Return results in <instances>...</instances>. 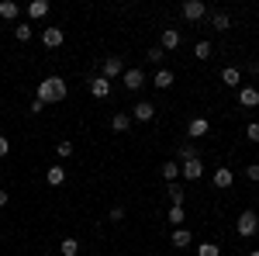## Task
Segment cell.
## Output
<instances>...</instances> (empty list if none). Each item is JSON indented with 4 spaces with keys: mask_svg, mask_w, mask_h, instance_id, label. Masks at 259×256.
Segmentation results:
<instances>
[{
    "mask_svg": "<svg viewBox=\"0 0 259 256\" xmlns=\"http://www.w3.org/2000/svg\"><path fill=\"white\" fill-rule=\"evenodd\" d=\"M59 253H62V256H76V253H80V242H76L73 236H66V239L59 242Z\"/></svg>",
    "mask_w": 259,
    "mask_h": 256,
    "instance_id": "ffe728a7",
    "label": "cell"
},
{
    "mask_svg": "<svg viewBox=\"0 0 259 256\" xmlns=\"http://www.w3.org/2000/svg\"><path fill=\"white\" fill-rule=\"evenodd\" d=\"M239 104L242 107H259V87H239Z\"/></svg>",
    "mask_w": 259,
    "mask_h": 256,
    "instance_id": "8fae6325",
    "label": "cell"
},
{
    "mask_svg": "<svg viewBox=\"0 0 259 256\" xmlns=\"http://www.w3.org/2000/svg\"><path fill=\"white\" fill-rule=\"evenodd\" d=\"M132 118H135V121H152V118H156V104H149V100H139V104L132 107Z\"/></svg>",
    "mask_w": 259,
    "mask_h": 256,
    "instance_id": "9c48e42d",
    "label": "cell"
},
{
    "mask_svg": "<svg viewBox=\"0 0 259 256\" xmlns=\"http://www.w3.org/2000/svg\"><path fill=\"white\" fill-rule=\"evenodd\" d=\"M228 24H232V18H228L225 11H218V14H211V28H218V31H225Z\"/></svg>",
    "mask_w": 259,
    "mask_h": 256,
    "instance_id": "603a6c76",
    "label": "cell"
},
{
    "mask_svg": "<svg viewBox=\"0 0 259 256\" xmlns=\"http://www.w3.org/2000/svg\"><path fill=\"white\" fill-rule=\"evenodd\" d=\"M235 232H239V236H245V239L256 236V232H259V215H256V211H242L239 222H235Z\"/></svg>",
    "mask_w": 259,
    "mask_h": 256,
    "instance_id": "7a4b0ae2",
    "label": "cell"
},
{
    "mask_svg": "<svg viewBox=\"0 0 259 256\" xmlns=\"http://www.w3.org/2000/svg\"><path fill=\"white\" fill-rule=\"evenodd\" d=\"M18 14H21V7L14 4V0H4V4H0V18L4 21H14Z\"/></svg>",
    "mask_w": 259,
    "mask_h": 256,
    "instance_id": "d6986e66",
    "label": "cell"
},
{
    "mask_svg": "<svg viewBox=\"0 0 259 256\" xmlns=\"http://www.w3.org/2000/svg\"><path fill=\"white\" fill-rule=\"evenodd\" d=\"M7 153H11V138H4V135H0V159L7 156Z\"/></svg>",
    "mask_w": 259,
    "mask_h": 256,
    "instance_id": "e575fe53",
    "label": "cell"
},
{
    "mask_svg": "<svg viewBox=\"0 0 259 256\" xmlns=\"http://www.w3.org/2000/svg\"><path fill=\"white\" fill-rule=\"evenodd\" d=\"M183 218H187V211H183V208H177V204H173V208L166 211V222H169V225H180Z\"/></svg>",
    "mask_w": 259,
    "mask_h": 256,
    "instance_id": "4316f807",
    "label": "cell"
},
{
    "mask_svg": "<svg viewBox=\"0 0 259 256\" xmlns=\"http://www.w3.org/2000/svg\"><path fill=\"white\" fill-rule=\"evenodd\" d=\"M41 111H45V104H41V100L35 97V100H31V115H41Z\"/></svg>",
    "mask_w": 259,
    "mask_h": 256,
    "instance_id": "d590c367",
    "label": "cell"
},
{
    "mask_svg": "<svg viewBox=\"0 0 259 256\" xmlns=\"http://www.w3.org/2000/svg\"><path fill=\"white\" fill-rule=\"evenodd\" d=\"M245 177L252 180V184H259V163H249V166H245Z\"/></svg>",
    "mask_w": 259,
    "mask_h": 256,
    "instance_id": "d6a6232c",
    "label": "cell"
},
{
    "mask_svg": "<svg viewBox=\"0 0 259 256\" xmlns=\"http://www.w3.org/2000/svg\"><path fill=\"white\" fill-rule=\"evenodd\" d=\"M211 184H214V187H218V191H228V187H232V184H235V173H232V170H228V166H218V170H214V173H211Z\"/></svg>",
    "mask_w": 259,
    "mask_h": 256,
    "instance_id": "8992f818",
    "label": "cell"
},
{
    "mask_svg": "<svg viewBox=\"0 0 259 256\" xmlns=\"http://www.w3.org/2000/svg\"><path fill=\"white\" fill-rule=\"evenodd\" d=\"M211 52H214L211 42H197V45H194V56H197V59H211Z\"/></svg>",
    "mask_w": 259,
    "mask_h": 256,
    "instance_id": "83f0119b",
    "label": "cell"
},
{
    "mask_svg": "<svg viewBox=\"0 0 259 256\" xmlns=\"http://www.w3.org/2000/svg\"><path fill=\"white\" fill-rule=\"evenodd\" d=\"M211 132V121L207 118H190V125H187V135L190 138H204Z\"/></svg>",
    "mask_w": 259,
    "mask_h": 256,
    "instance_id": "30bf717a",
    "label": "cell"
},
{
    "mask_svg": "<svg viewBox=\"0 0 259 256\" xmlns=\"http://www.w3.org/2000/svg\"><path fill=\"white\" fill-rule=\"evenodd\" d=\"M45 184H49V187H62V184H66V170H62V166H49V170H45Z\"/></svg>",
    "mask_w": 259,
    "mask_h": 256,
    "instance_id": "5bb4252c",
    "label": "cell"
},
{
    "mask_svg": "<svg viewBox=\"0 0 259 256\" xmlns=\"http://www.w3.org/2000/svg\"><path fill=\"white\" fill-rule=\"evenodd\" d=\"M107 218H111V222H124V208H121V204H118V208H111V215H107Z\"/></svg>",
    "mask_w": 259,
    "mask_h": 256,
    "instance_id": "836d02e7",
    "label": "cell"
},
{
    "mask_svg": "<svg viewBox=\"0 0 259 256\" xmlns=\"http://www.w3.org/2000/svg\"><path fill=\"white\" fill-rule=\"evenodd\" d=\"M177 156H180V163H187V159H197V149H194L190 142H183V145L177 149Z\"/></svg>",
    "mask_w": 259,
    "mask_h": 256,
    "instance_id": "484cf974",
    "label": "cell"
},
{
    "mask_svg": "<svg viewBox=\"0 0 259 256\" xmlns=\"http://www.w3.org/2000/svg\"><path fill=\"white\" fill-rule=\"evenodd\" d=\"M62 42H66V31H62V28H56V24L41 31V45H45V49H59Z\"/></svg>",
    "mask_w": 259,
    "mask_h": 256,
    "instance_id": "5b68a950",
    "label": "cell"
},
{
    "mask_svg": "<svg viewBox=\"0 0 259 256\" xmlns=\"http://www.w3.org/2000/svg\"><path fill=\"white\" fill-rule=\"evenodd\" d=\"M124 87H128V90H142V87H145V73H142V69H124Z\"/></svg>",
    "mask_w": 259,
    "mask_h": 256,
    "instance_id": "7c38bea8",
    "label": "cell"
},
{
    "mask_svg": "<svg viewBox=\"0 0 259 256\" xmlns=\"http://www.w3.org/2000/svg\"><path fill=\"white\" fill-rule=\"evenodd\" d=\"M56 153H59V159H69V156H73V142H66V138H62L59 145H56Z\"/></svg>",
    "mask_w": 259,
    "mask_h": 256,
    "instance_id": "f546056e",
    "label": "cell"
},
{
    "mask_svg": "<svg viewBox=\"0 0 259 256\" xmlns=\"http://www.w3.org/2000/svg\"><path fill=\"white\" fill-rule=\"evenodd\" d=\"M7 201H11V194H7V191H0V208H4Z\"/></svg>",
    "mask_w": 259,
    "mask_h": 256,
    "instance_id": "8d00e7d4",
    "label": "cell"
},
{
    "mask_svg": "<svg viewBox=\"0 0 259 256\" xmlns=\"http://www.w3.org/2000/svg\"><path fill=\"white\" fill-rule=\"evenodd\" d=\"M169 201H173L177 208H183V201H187V194H183V187H180V184H169Z\"/></svg>",
    "mask_w": 259,
    "mask_h": 256,
    "instance_id": "cb8c5ba5",
    "label": "cell"
},
{
    "mask_svg": "<svg viewBox=\"0 0 259 256\" xmlns=\"http://www.w3.org/2000/svg\"><path fill=\"white\" fill-rule=\"evenodd\" d=\"M180 42H183V35H180L177 28H162V39H159V49H162V52L180 49Z\"/></svg>",
    "mask_w": 259,
    "mask_h": 256,
    "instance_id": "52a82bcc",
    "label": "cell"
},
{
    "mask_svg": "<svg viewBox=\"0 0 259 256\" xmlns=\"http://www.w3.org/2000/svg\"><path fill=\"white\" fill-rule=\"evenodd\" d=\"M221 83H225V87H242V73L235 66H225V69H221Z\"/></svg>",
    "mask_w": 259,
    "mask_h": 256,
    "instance_id": "2e32d148",
    "label": "cell"
},
{
    "mask_svg": "<svg viewBox=\"0 0 259 256\" xmlns=\"http://www.w3.org/2000/svg\"><path fill=\"white\" fill-rule=\"evenodd\" d=\"M90 94H94L97 100H104L107 94H111V80H104V77H94V80H90Z\"/></svg>",
    "mask_w": 259,
    "mask_h": 256,
    "instance_id": "4fadbf2b",
    "label": "cell"
},
{
    "mask_svg": "<svg viewBox=\"0 0 259 256\" xmlns=\"http://www.w3.org/2000/svg\"><path fill=\"white\" fill-rule=\"evenodd\" d=\"M245 138H249V142H259V121H249V128H245Z\"/></svg>",
    "mask_w": 259,
    "mask_h": 256,
    "instance_id": "4dcf8cb0",
    "label": "cell"
},
{
    "mask_svg": "<svg viewBox=\"0 0 259 256\" xmlns=\"http://www.w3.org/2000/svg\"><path fill=\"white\" fill-rule=\"evenodd\" d=\"M100 77H104V80H118V77H124V62H121L118 56H107V59H104V66H100Z\"/></svg>",
    "mask_w": 259,
    "mask_h": 256,
    "instance_id": "277c9868",
    "label": "cell"
},
{
    "mask_svg": "<svg viewBox=\"0 0 259 256\" xmlns=\"http://www.w3.org/2000/svg\"><path fill=\"white\" fill-rule=\"evenodd\" d=\"M197 256H221V246H218V242H200Z\"/></svg>",
    "mask_w": 259,
    "mask_h": 256,
    "instance_id": "d4e9b609",
    "label": "cell"
},
{
    "mask_svg": "<svg viewBox=\"0 0 259 256\" xmlns=\"http://www.w3.org/2000/svg\"><path fill=\"white\" fill-rule=\"evenodd\" d=\"M190 242H194V236H190L187 229H177V232H173V246H177V249H187Z\"/></svg>",
    "mask_w": 259,
    "mask_h": 256,
    "instance_id": "44dd1931",
    "label": "cell"
},
{
    "mask_svg": "<svg viewBox=\"0 0 259 256\" xmlns=\"http://www.w3.org/2000/svg\"><path fill=\"white\" fill-rule=\"evenodd\" d=\"M45 256H49V253H45Z\"/></svg>",
    "mask_w": 259,
    "mask_h": 256,
    "instance_id": "f35d334b",
    "label": "cell"
},
{
    "mask_svg": "<svg viewBox=\"0 0 259 256\" xmlns=\"http://www.w3.org/2000/svg\"><path fill=\"white\" fill-rule=\"evenodd\" d=\"M152 87H159V90H169V87H173V73H169V69H156V77H152Z\"/></svg>",
    "mask_w": 259,
    "mask_h": 256,
    "instance_id": "e0dca14e",
    "label": "cell"
},
{
    "mask_svg": "<svg viewBox=\"0 0 259 256\" xmlns=\"http://www.w3.org/2000/svg\"><path fill=\"white\" fill-rule=\"evenodd\" d=\"M111 128H114V132H128V128H132V115H124V111L111 115Z\"/></svg>",
    "mask_w": 259,
    "mask_h": 256,
    "instance_id": "ac0fdd59",
    "label": "cell"
},
{
    "mask_svg": "<svg viewBox=\"0 0 259 256\" xmlns=\"http://www.w3.org/2000/svg\"><path fill=\"white\" fill-rule=\"evenodd\" d=\"M204 14H207L204 0H187V4H183V18H187V21H200Z\"/></svg>",
    "mask_w": 259,
    "mask_h": 256,
    "instance_id": "ba28073f",
    "label": "cell"
},
{
    "mask_svg": "<svg viewBox=\"0 0 259 256\" xmlns=\"http://www.w3.org/2000/svg\"><path fill=\"white\" fill-rule=\"evenodd\" d=\"M14 39H18V42H31V24H28V21L14 24Z\"/></svg>",
    "mask_w": 259,
    "mask_h": 256,
    "instance_id": "7402d4cb",
    "label": "cell"
},
{
    "mask_svg": "<svg viewBox=\"0 0 259 256\" xmlns=\"http://www.w3.org/2000/svg\"><path fill=\"white\" fill-rule=\"evenodd\" d=\"M249 256H259V249H249Z\"/></svg>",
    "mask_w": 259,
    "mask_h": 256,
    "instance_id": "74e56055",
    "label": "cell"
},
{
    "mask_svg": "<svg viewBox=\"0 0 259 256\" xmlns=\"http://www.w3.org/2000/svg\"><path fill=\"white\" fill-rule=\"evenodd\" d=\"M162 177H166L169 184H173V180L180 177V163H162Z\"/></svg>",
    "mask_w": 259,
    "mask_h": 256,
    "instance_id": "f1b7e54d",
    "label": "cell"
},
{
    "mask_svg": "<svg viewBox=\"0 0 259 256\" xmlns=\"http://www.w3.org/2000/svg\"><path fill=\"white\" fill-rule=\"evenodd\" d=\"M45 14H49V0H31L28 4V18L31 21H41Z\"/></svg>",
    "mask_w": 259,
    "mask_h": 256,
    "instance_id": "9a60e30c",
    "label": "cell"
},
{
    "mask_svg": "<svg viewBox=\"0 0 259 256\" xmlns=\"http://www.w3.org/2000/svg\"><path fill=\"white\" fill-rule=\"evenodd\" d=\"M66 94H69V87H66L62 77H45L38 83V100L41 104H59V100H66Z\"/></svg>",
    "mask_w": 259,
    "mask_h": 256,
    "instance_id": "6da1fadb",
    "label": "cell"
},
{
    "mask_svg": "<svg viewBox=\"0 0 259 256\" xmlns=\"http://www.w3.org/2000/svg\"><path fill=\"white\" fill-rule=\"evenodd\" d=\"M180 177L190 180V184L204 177V163H200V156H197V159H187V163H180Z\"/></svg>",
    "mask_w": 259,
    "mask_h": 256,
    "instance_id": "3957f363",
    "label": "cell"
},
{
    "mask_svg": "<svg viewBox=\"0 0 259 256\" xmlns=\"http://www.w3.org/2000/svg\"><path fill=\"white\" fill-rule=\"evenodd\" d=\"M162 56H166V52H162L159 45H156V49H149V52H145V59H149V62H162Z\"/></svg>",
    "mask_w": 259,
    "mask_h": 256,
    "instance_id": "1f68e13d",
    "label": "cell"
}]
</instances>
